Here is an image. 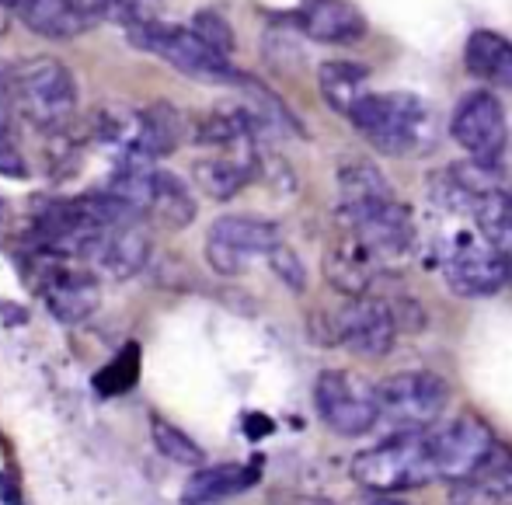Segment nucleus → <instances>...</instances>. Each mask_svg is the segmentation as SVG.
<instances>
[{
	"label": "nucleus",
	"instance_id": "18",
	"mask_svg": "<svg viewBox=\"0 0 512 505\" xmlns=\"http://www.w3.org/2000/svg\"><path fill=\"white\" fill-rule=\"evenodd\" d=\"M262 478V460L251 464H220V467H199L182 488V502L206 505V502H223L234 495L248 492L251 485H258Z\"/></svg>",
	"mask_w": 512,
	"mask_h": 505
},
{
	"label": "nucleus",
	"instance_id": "27",
	"mask_svg": "<svg viewBox=\"0 0 512 505\" xmlns=\"http://www.w3.org/2000/svg\"><path fill=\"white\" fill-rule=\"evenodd\" d=\"M338 192H342V202H359L373 196H391V185L370 161H349L338 168Z\"/></svg>",
	"mask_w": 512,
	"mask_h": 505
},
{
	"label": "nucleus",
	"instance_id": "13",
	"mask_svg": "<svg viewBox=\"0 0 512 505\" xmlns=\"http://www.w3.org/2000/svg\"><path fill=\"white\" fill-rule=\"evenodd\" d=\"M258 161H262V154H258L255 140H251V143L227 147L223 154L199 161L196 168H192V178H196V185L206 192L209 199L227 202V199H234L248 182H255V178H258Z\"/></svg>",
	"mask_w": 512,
	"mask_h": 505
},
{
	"label": "nucleus",
	"instance_id": "32",
	"mask_svg": "<svg viewBox=\"0 0 512 505\" xmlns=\"http://www.w3.org/2000/svg\"><path fill=\"white\" fill-rule=\"evenodd\" d=\"M18 101H14V70L0 67V129H11Z\"/></svg>",
	"mask_w": 512,
	"mask_h": 505
},
{
	"label": "nucleus",
	"instance_id": "17",
	"mask_svg": "<svg viewBox=\"0 0 512 505\" xmlns=\"http://www.w3.org/2000/svg\"><path fill=\"white\" fill-rule=\"evenodd\" d=\"M18 14L28 32L56 42L77 39V35L95 25L91 14L81 7V0H21Z\"/></svg>",
	"mask_w": 512,
	"mask_h": 505
},
{
	"label": "nucleus",
	"instance_id": "4",
	"mask_svg": "<svg viewBox=\"0 0 512 505\" xmlns=\"http://www.w3.org/2000/svg\"><path fill=\"white\" fill-rule=\"evenodd\" d=\"M11 70L18 112L32 126L46 129V133H60L70 122V115L77 112V81L67 63L53 60V56H35V60H25Z\"/></svg>",
	"mask_w": 512,
	"mask_h": 505
},
{
	"label": "nucleus",
	"instance_id": "20",
	"mask_svg": "<svg viewBox=\"0 0 512 505\" xmlns=\"http://www.w3.org/2000/svg\"><path fill=\"white\" fill-rule=\"evenodd\" d=\"M209 237L234 248L244 258H258V255L269 258L283 244V230L272 220H258V216H220L209 227Z\"/></svg>",
	"mask_w": 512,
	"mask_h": 505
},
{
	"label": "nucleus",
	"instance_id": "16",
	"mask_svg": "<svg viewBox=\"0 0 512 505\" xmlns=\"http://www.w3.org/2000/svg\"><path fill=\"white\" fill-rule=\"evenodd\" d=\"M297 25L310 39L331 42V46H345V42H356L366 35L363 14L349 0H300Z\"/></svg>",
	"mask_w": 512,
	"mask_h": 505
},
{
	"label": "nucleus",
	"instance_id": "8",
	"mask_svg": "<svg viewBox=\"0 0 512 505\" xmlns=\"http://www.w3.org/2000/svg\"><path fill=\"white\" fill-rule=\"evenodd\" d=\"M398 338L394 307L373 297H349L338 314L328 317V342L345 345L363 359H384Z\"/></svg>",
	"mask_w": 512,
	"mask_h": 505
},
{
	"label": "nucleus",
	"instance_id": "28",
	"mask_svg": "<svg viewBox=\"0 0 512 505\" xmlns=\"http://www.w3.org/2000/svg\"><path fill=\"white\" fill-rule=\"evenodd\" d=\"M192 32L199 35V39H206L213 49H220V53H234L237 49V39H234V28L227 25V18L216 11H196L192 14Z\"/></svg>",
	"mask_w": 512,
	"mask_h": 505
},
{
	"label": "nucleus",
	"instance_id": "33",
	"mask_svg": "<svg viewBox=\"0 0 512 505\" xmlns=\"http://www.w3.org/2000/svg\"><path fill=\"white\" fill-rule=\"evenodd\" d=\"M272 429H276V425H272V418L258 415V411H248V415H244V432H248L251 439H262V436H269Z\"/></svg>",
	"mask_w": 512,
	"mask_h": 505
},
{
	"label": "nucleus",
	"instance_id": "36",
	"mask_svg": "<svg viewBox=\"0 0 512 505\" xmlns=\"http://www.w3.org/2000/svg\"><path fill=\"white\" fill-rule=\"evenodd\" d=\"M4 216H7V202L0 199V220H4Z\"/></svg>",
	"mask_w": 512,
	"mask_h": 505
},
{
	"label": "nucleus",
	"instance_id": "11",
	"mask_svg": "<svg viewBox=\"0 0 512 505\" xmlns=\"http://www.w3.org/2000/svg\"><path fill=\"white\" fill-rule=\"evenodd\" d=\"M495 443L499 439L492 436V429L474 415H457L439 425L436 432H429L436 474L443 481H450V485L453 481H464L495 450Z\"/></svg>",
	"mask_w": 512,
	"mask_h": 505
},
{
	"label": "nucleus",
	"instance_id": "7",
	"mask_svg": "<svg viewBox=\"0 0 512 505\" xmlns=\"http://www.w3.org/2000/svg\"><path fill=\"white\" fill-rule=\"evenodd\" d=\"M317 418L338 436H366L380 422L377 387L345 370H324L314 384Z\"/></svg>",
	"mask_w": 512,
	"mask_h": 505
},
{
	"label": "nucleus",
	"instance_id": "31",
	"mask_svg": "<svg viewBox=\"0 0 512 505\" xmlns=\"http://www.w3.org/2000/svg\"><path fill=\"white\" fill-rule=\"evenodd\" d=\"M0 175L4 178H25L28 175L25 157H21V150L11 143L7 129H0Z\"/></svg>",
	"mask_w": 512,
	"mask_h": 505
},
{
	"label": "nucleus",
	"instance_id": "10",
	"mask_svg": "<svg viewBox=\"0 0 512 505\" xmlns=\"http://www.w3.org/2000/svg\"><path fill=\"white\" fill-rule=\"evenodd\" d=\"M443 276L446 286L460 297H492L506 286V279L512 276L506 258L492 248L485 234H460L457 244L446 251L443 262Z\"/></svg>",
	"mask_w": 512,
	"mask_h": 505
},
{
	"label": "nucleus",
	"instance_id": "3",
	"mask_svg": "<svg viewBox=\"0 0 512 505\" xmlns=\"http://www.w3.org/2000/svg\"><path fill=\"white\" fill-rule=\"evenodd\" d=\"M352 126L380 150V154H411L429 133V105L408 91H380L363 95L349 112Z\"/></svg>",
	"mask_w": 512,
	"mask_h": 505
},
{
	"label": "nucleus",
	"instance_id": "6",
	"mask_svg": "<svg viewBox=\"0 0 512 505\" xmlns=\"http://www.w3.org/2000/svg\"><path fill=\"white\" fill-rule=\"evenodd\" d=\"M338 220L345 223L352 237L380 262L405 258L415 244V220L408 206H401L394 196H373L359 202H338Z\"/></svg>",
	"mask_w": 512,
	"mask_h": 505
},
{
	"label": "nucleus",
	"instance_id": "23",
	"mask_svg": "<svg viewBox=\"0 0 512 505\" xmlns=\"http://www.w3.org/2000/svg\"><path fill=\"white\" fill-rule=\"evenodd\" d=\"M471 216L478 220V230L492 241V248L506 258L512 272V196L502 189H488L471 202Z\"/></svg>",
	"mask_w": 512,
	"mask_h": 505
},
{
	"label": "nucleus",
	"instance_id": "21",
	"mask_svg": "<svg viewBox=\"0 0 512 505\" xmlns=\"http://www.w3.org/2000/svg\"><path fill=\"white\" fill-rule=\"evenodd\" d=\"M196 213H199V202L189 192V185L178 175H171V171L157 168L154 196H150V209H147L150 220L161 223L164 230H182L196 220Z\"/></svg>",
	"mask_w": 512,
	"mask_h": 505
},
{
	"label": "nucleus",
	"instance_id": "12",
	"mask_svg": "<svg viewBox=\"0 0 512 505\" xmlns=\"http://www.w3.org/2000/svg\"><path fill=\"white\" fill-rule=\"evenodd\" d=\"M453 140L474 157V161L495 164L506 147V112L492 91H471L453 112Z\"/></svg>",
	"mask_w": 512,
	"mask_h": 505
},
{
	"label": "nucleus",
	"instance_id": "9",
	"mask_svg": "<svg viewBox=\"0 0 512 505\" xmlns=\"http://www.w3.org/2000/svg\"><path fill=\"white\" fill-rule=\"evenodd\" d=\"M377 401H380V415L387 422L405 425V429H422V425H432L443 415L450 391H446L443 377H436V373L408 370L380 380Z\"/></svg>",
	"mask_w": 512,
	"mask_h": 505
},
{
	"label": "nucleus",
	"instance_id": "19",
	"mask_svg": "<svg viewBox=\"0 0 512 505\" xmlns=\"http://www.w3.org/2000/svg\"><path fill=\"white\" fill-rule=\"evenodd\" d=\"M512 495V450L495 443V450L467 474L464 481H453V502H502Z\"/></svg>",
	"mask_w": 512,
	"mask_h": 505
},
{
	"label": "nucleus",
	"instance_id": "1",
	"mask_svg": "<svg viewBox=\"0 0 512 505\" xmlns=\"http://www.w3.org/2000/svg\"><path fill=\"white\" fill-rule=\"evenodd\" d=\"M352 478L363 492L370 495H398L415 492L436 481V460H432L429 432H398L387 436L384 443L356 453L352 460Z\"/></svg>",
	"mask_w": 512,
	"mask_h": 505
},
{
	"label": "nucleus",
	"instance_id": "34",
	"mask_svg": "<svg viewBox=\"0 0 512 505\" xmlns=\"http://www.w3.org/2000/svg\"><path fill=\"white\" fill-rule=\"evenodd\" d=\"M21 499H25V495H21V485L7 471H0V502L14 505V502H21Z\"/></svg>",
	"mask_w": 512,
	"mask_h": 505
},
{
	"label": "nucleus",
	"instance_id": "2",
	"mask_svg": "<svg viewBox=\"0 0 512 505\" xmlns=\"http://www.w3.org/2000/svg\"><path fill=\"white\" fill-rule=\"evenodd\" d=\"M126 35L136 49L161 56V60H168L171 67L182 70L192 81L234 84V88H241V81L248 77L230 67V56L213 49L206 39H199L192 28H175V25H164V21L150 18V21H140V25L126 28Z\"/></svg>",
	"mask_w": 512,
	"mask_h": 505
},
{
	"label": "nucleus",
	"instance_id": "5",
	"mask_svg": "<svg viewBox=\"0 0 512 505\" xmlns=\"http://www.w3.org/2000/svg\"><path fill=\"white\" fill-rule=\"evenodd\" d=\"M28 279L60 324H81L98 310V297H102L98 279L95 272L77 265V258L35 251L28 262Z\"/></svg>",
	"mask_w": 512,
	"mask_h": 505
},
{
	"label": "nucleus",
	"instance_id": "25",
	"mask_svg": "<svg viewBox=\"0 0 512 505\" xmlns=\"http://www.w3.org/2000/svg\"><path fill=\"white\" fill-rule=\"evenodd\" d=\"M140 370H143L140 345L136 342L122 345L119 356H115L102 373H95V391L105 394V398H119V394L133 391V387L140 384Z\"/></svg>",
	"mask_w": 512,
	"mask_h": 505
},
{
	"label": "nucleus",
	"instance_id": "29",
	"mask_svg": "<svg viewBox=\"0 0 512 505\" xmlns=\"http://www.w3.org/2000/svg\"><path fill=\"white\" fill-rule=\"evenodd\" d=\"M269 262H272V272H276V276L283 279V283L290 286L293 293H304V286H307V272H304V262H300L297 251L286 248V244H279V248L269 255Z\"/></svg>",
	"mask_w": 512,
	"mask_h": 505
},
{
	"label": "nucleus",
	"instance_id": "35",
	"mask_svg": "<svg viewBox=\"0 0 512 505\" xmlns=\"http://www.w3.org/2000/svg\"><path fill=\"white\" fill-rule=\"evenodd\" d=\"M21 0H0V7H18Z\"/></svg>",
	"mask_w": 512,
	"mask_h": 505
},
{
	"label": "nucleus",
	"instance_id": "24",
	"mask_svg": "<svg viewBox=\"0 0 512 505\" xmlns=\"http://www.w3.org/2000/svg\"><path fill=\"white\" fill-rule=\"evenodd\" d=\"M366 81H370V70H366L363 63L328 60V63L317 67V88H321L324 101L342 115H349L352 105L363 98Z\"/></svg>",
	"mask_w": 512,
	"mask_h": 505
},
{
	"label": "nucleus",
	"instance_id": "14",
	"mask_svg": "<svg viewBox=\"0 0 512 505\" xmlns=\"http://www.w3.org/2000/svg\"><path fill=\"white\" fill-rule=\"evenodd\" d=\"M380 265L384 262L373 251H366L352 234L349 241H338L324 251V279L342 297H370L373 279L380 276Z\"/></svg>",
	"mask_w": 512,
	"mask_h": 505
},
{
	"label": "nucleus",
	"instance_id": "30",
	"mask_svg": "<svg viewBox=\"0 0 512 505\" xmlns=\"http://www.w3.org/2000/svg\"><path fill=\"white\" fill-rule=\"evenodd\" d=\"M206 262H209V269H213L216 276H241L244 265H248V258L237 255V251L227 248V244L206 237Z\"/></svg>",
	"mask_w": 512,
	"mask_h": 505
},
{
	"label": "nucleus",
	"instance_id": "22",
	"mask_svg": "<svg viewBox=\"0 0 512 505\" xmlns=\"http://www.w3.org/2000/svg\"><path fill=\"white\" fill-rule=\"evenodd\" d=\"M464 63L481 81L512 88V42L495 32H474L464 46Z\"/></svg>",
	"mask_w": 512,
	"mask_h": 505
},
{
	"label": "nucleus",
	"instance_id": "26",
	"mask_svg": "<svg viewBox=\"0 0 512 505\" xmlns=\"http://www.w3.org/2000/svg\"><path fill=\"white\" fill-rule=\"evenodd\" d=\"M150 436H154V446L161 450V457H168L171 464H182V467L206 464V450L196 439H189V432H182L178 425L164 422V418H154V422H150Z\"/></svg>",
	"mask_w": 512,
	"mask_h": 505
},
{
	"label": "nucleus",
	"instance_id": "15",
	"mask_svg": "<svg viewBox=\"0 0 512 505\" xmlns=\"http://www.w3.org/2000/svg\"><path fill=\"white\" fill-rule=\"evenodd\" d=\"M88 262H95L108 279H129L147 269L150 262V237L140 223H122L98 237Z\"/></svg>",
	"mask_w": 512,
	"mask_h": 505
}]
</instances>
